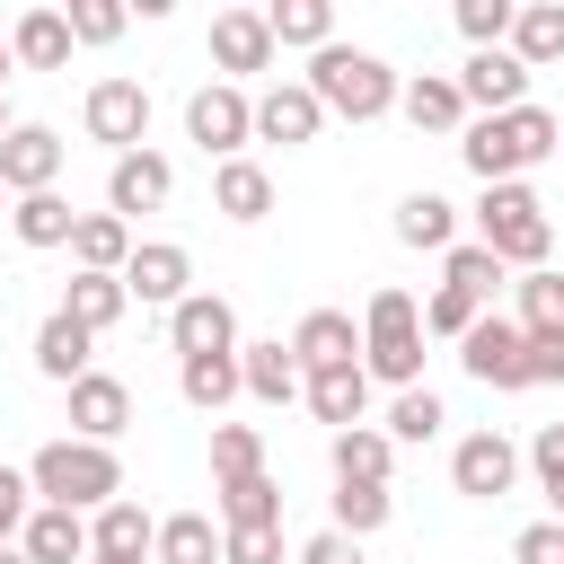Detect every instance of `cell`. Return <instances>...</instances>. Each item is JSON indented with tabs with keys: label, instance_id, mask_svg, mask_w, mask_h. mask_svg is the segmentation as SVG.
Returning a JSON list of instances; mask_svg holds the SVG:
<instances>
[{
	"label": "cell",
	"instance_id": "obj_35",
	"mask_svg": "<svg viewBox=\"0 0 564 564\" xmlns=\"http://www.w3.org/2000/svg\"><path fill=\"white\" fill-rule=\"evenodd\" d=\"M511 53H520L529 70L564 62V0H529V9L511 18Z\"/></svg>",
	"mask_w": 564,
	"mask_h": 564
},
{
	"label": "cell",
	"instance_id": "obj_44",
	"mask_svg": "<svg viewBox=\"0 0 564 564\" xmlns=\"http://www.w3.org/2000/svg\"><path fill=\"white\" fill-rule=\"evenodd\" d=\"M529 467H538V494H546V511L564 520V423H546V432L529 441Z\"/></svg>",
	"mask_w": 564,
	"mask_h": 564
},
{
	"label": "cell",
	"instance_id": "obj_21",
	"mask_svg": "<svg viewBox=\"0 0 564 564\" xmlns=\"http://www.w3.org/2000/svg\"><path fill=\"white\" fill-rule=\"evenodd\" d=\"M326 467H335V485H388L397 441H388L379 423H352V432H335V441H326Z\"/></svg>",
	"mask_w": 564,
	"mask_h": 564
},
{
	"label": "cell",
	"instance_id": "obj_29",
	"mask_svg": "<svg viewBox=\"0 0 564 564\" xmlns=\"http://www.w3.org/2000/svg\"><path fill=\"white\" fill-rule=\"evenodd\" d=\"M9 229H18V247H35V256H44V247H70L79 212H70V203H62V185H53V194H18V203H9Z\"/></svg>",
	"mask_w": 564,
	"mask_h": 564
},
{
	"label": "cell",
	"instance_id": "obj_3",
	"mask_svg": "<svg viewBox=\"0 0 564 564\" xmlns=\"http://www.w3.org/2000/svg\"><path fill=\"white\" fill-rule=\"evenodd\" d=\"M308 88H317V106L344 115V123H379V115L405 97V79H397L379 53H361V44H326V53H308Z\"/></svg>",
	"mask_w": 564,
	"mask_h": 564
},
{
	"label": "cell",
	"instance_id": "obj_39",
	"mask_svg": "<svg viewBox=\"0 0 564 564\" xmlns=\"http://www.w3.org/2000/svg\"><path fill=\"white\" fill-rule=\"evenodd\" d=\"M264 476V432L256 423H212V485Z\"/></svg>",
	"mask_w": 564,
	"mask_h": 564
},
{
	"label": "cell",
	"instance_id": "obj_25",
	"mask_svg": "<svg viewBox=\"0 0 564 564\" xmlns=\"http://www.w3.org/2000/svg\"><path fill=\"white\" fill-rule=\"evenodd\" d=\"M238 379H247L256 405H291L308 388V370L291 361V344H238Z\"/></svg>",
	"mask_w": 564,
	"mask_h": 564
},
{
	"label": "cell",
	"instance_id": "obj_49",
	"mask_svg": "<svg viewBox=\"0 0 564 564\" xmlns=\"http://www.w3.org/2000/svg\"><path fill=\"white\" fill-rule=\"evenodd\" d=\"M564 379V335H529V388H555Z\"/></svg>",
	"mask_w": 564,
	"mask_h": 564
},
{
	"label": "cell",
	"instance_id": "obj_16",
	"mask_svg": "<svg viewBox=\"0 0 564 564\" xmlns=\"http://www.w3.org/2000/svg\"><path fill=\"white\" fill-rule=\"evenodd\" d=\"M123 423H132V388H123L115 370H88V379L70 388V441H106V449H115Z\"/></svg>",
	"mask_w": 564,
	"mask_h": 564
},
{
	"label": "cell",
	"instance_id": "obj_31",
	"mask_svg": "<svg viewBox=\"0 0 564 564\" xmlns=\"http://www.w3.org/2000/svg\"><path fill=\"white\" fill-rule=\"evenodd\" d=\"M150 564H220V520L212 511H167Z\"/></svg>",
	"mask_w": 564,
	"mask_h": 564
},
{
	"label": "cell",
	"instance_id": "obj_11",
	"mask_svg": "<svg viewBox=\"0 0 564 564\" xmlns=\"http://www.w3.org/2000/svg\"><path fill=\"white\" fill-rule=\"evenodd\" d=\"M62 159H70V150H62L53 123H18V132L0 141V185H9V203H18V194H53V185H62Z\"/></svg>",
	"mask_w": 564,
	"mask_h": 564
},
{
	"label": "cell",
	"instance_id": "obj_2",
	"mask_svg": "<svg viewBox=\"0 0 564 564\" xmlns=\"http://www.w3.org/2000/svg\"><path fill=\"white\" fill-rule=\"evenodd\" d=\"M26 485H35V502H53V511H106V502L123 494V458H115L106 441H44V449L26 458Z\"/></svg>",
	"mask_w": 564,
	"mask_h": 564
},
{
	"label": "cell",
	"instance_id": "obj_34",
	"mask_svg": "<svg viewBox=\"0 0 564 564\" xmlns=\"http://www.w3.org/2000/svg\"><path fill=\"white\" fill-rule=\"evenodd\" d=\"M220 494V529H282V485L273 476H238V485H212Z\"/></svg>",
	"mask_w": 564,
	"mask_h": 564
},
{
	"label": "cell",
	"instance_id": "obj_27",
	"mask_svg": "<svg viewBox=\"0 0 564 564\" xmlns=\"http://www.w3.org/2000/svg\"><path fill=\"white\" fill-rule=\"evenodd\" d=\"M26 564H88V511H53V502H35V520H26Z\"/></svg>",
	"mask_w": 564,
	"mask_h": 564
},
{
	"label": "cell",
	"instance_id": "obj_13",
	"mask_svg": "<svg viewBox=\"0 0 564 564\" xmlns=\"http://www.w3.org/2000/svg\"><path fill=\"white\" fill-rule=\"evenodd\" d=\"M123 291H132L141 308H176V300H194V256H185L176 238H150V247H132Z\"/></svg>",
	"mask_w": 564,
	"mask_h": 564
},
{
	"label": "cell",
	"instance_id": "obj_50",
	"mask_svg": "<svg viewBox=\"0 0 564 564\" xmlns=\"http://www.w3.org/2000/svg\"><path fill=\"white\" fill-rule=\"evenodd\" d=\"M300 564H361V538H344V529H317V538L300 546Z\"/></svg>",
	"mask_w": 564,
	"mask_h": 564
},
{
	"label": "cell",
	"instance_id": "obj_10",
	"mask_svg": "<svg viewBox=\"0 0 564 564\" xmlns=\"http://www.w3.org/2000/svg\"><path fill=\"white\" fill-rule=\"evenodd\" d=\"M449 485H458L467 502H502V494L520 485V449H511L502 432H467V441L449 449Z\"/></svg>",
	"mask_w": 564,
	"mask_h": 564
},
{
	"label": "cell",
	"instance_id": "obj_17",
	"mask_svg": "<svg viewBox=\"0 0 564 564\" xmlns=\"http://www.w3.org/2000/svg\"><path fill=\"white\" fill-rule=\"evenodd\" d=\"M212 62L229 70V88H238L247 70H264V62H273V26H264V9H220V18H212Z\"/></svg>",
	"mask_w": 564,
	"mask_h": 564
},
{
	"label": "cell",
	"instance_id": "obj_42",
	"mask_svg": "<svg viewBox=\"0 0 564 564\" xmlns=\"http://www.w3.org/2000/svg\"><path fill=\"white\" fill-rule=\"evenodd\" d=\"M511 0H458V35L476 44V53H494V44H511Z\"/></svg>",
	"mask_w": 564,
	"mask_h": 564
},
{
	"label": "cell",
	"instance_id": "obj_6",
	"mask_svg": "<svg viewBox=\"0 0 564 564\" xmlns=\"http://www.w3.org/2000/svg\"><path fill=\"white\" fill-rule=\"evenodd\" d=\"M185 141H194L212 167H220V159H247V141H256V97L229 88V79L194 88V97H185Z\"/></svg>",
	"mask_w": 564,
	"mask_h": 564
},
{
	"label": "cell",
	"instance_id": "obj_9",
	"mask_svg": "<svg viewBox=\"0 0 564 564\" xmlns=\"http://www.w3.org/2000/svg\"><path fill=\"white\" fill-rule=\"evenodd\" d=\"M167 344H176V361L238 352V308H229L220 291H194V300H176V308H167Z\"/></svg>",
	"mask_w": 564,
	"mask_h": 564
},
{
	"label": "cell",
	"instance_id": "obj_5",
	"mask_svg": "<svg viewBox=\"0 0 564 564\" xmlns=\"http://www.w3.org/2000/svg\"><path fill=\"white\" fill-rule=\"evenodd\" d=\"M476 247H494L511 273H546L555 220H546V203H538L529 185H485V194H476Z\"/></svg>",
	"mask_w": 564,
	"mask_h": 564
},
{
	"label": "cell",
	"instance_id": "obj_47",
	"mask_svg": "<svg viewBox=\"0 0 564 564\" xmlns=\"http://www.w3.org/2000/svg\"><path fill=\"white\" fill-rule=\"evenodd\" d=\"M220 564H282V529H220Z\"/></svg>",
	"mask_w": 564,
	"mask_h": 564
},
{
	"label": "cell",
	"instance_id": "obj_4",
	"mask_svg": "<svg viewBox=\"0 0 564 564\" xmlns=\"http://www.w3.org/2000/svg\"><path fill=\"white\" fill-rule=\"evenodd\" d=\"M361 370L388 379L397 397L423 388V308H414L397 282H379V291L361 300Z\"/></svg>",
	"mask_w": 564,
	"mask_h": 564
},
{
	"label": "cell",
	"instance_id": "obj_33",
	"mask_svg": "<svg viewBox=\"0 0 564 564\" xmlns=\"http://www.w3.org/2000/svg\"><path fill=\"white\" fill-rule=\"evenodd\" d=\"M247 379H238V352H212V361H176V397L194 405V414H212L220 423V405L238 397Z\"/></svg>",
	"mask_w": 564,
	"mask_h": 564
},
{
	"label": "cell",
	"instance_id": "obj_18",
	"mask_svg": "<svg viewBox=\"0 0 564 564\" xmlns=\"http://www.w3.org/2000/svg\"><path fill=\"white\" fill-rule=\"evenodd\" d=\"M300 397H308V414H317L326 432H352V423L370 414V370H361V361H335V370H308V388H300Z\"/></svg>",
	"mask_w": 564,
	"mask_h": 564
},
{
	"label": "cell",
	"instance_id": "obj_41",
	"mask_svg": "<svg viewBox=\"0 0 564 564\" xmlns=\"http://www.w3.org/2000/svg\"><path fill=\"white\" fill-rule=\"evenodd\" d=\"M388 511H397V494H388V485H335V520H326V529L370 538V529H388Z\"/></svg>",
	"mask_w": 564,
	"mask_h": 564
},
{
	"label": "cell",
	"instance_id": "obj_48",
	"mask_svg": "<svg viewBox=\"0 0 564 564\" xmlns=\"http://www.w3.org/2000/svg\"><path fill=\"white\" fill-rule=\"evenodd\" d=\"M511 564H564V520H529L511 538Z\"/></svg>",
	"mask_w": 564,
	"mask_h": 564
},
{
	"label": "cell",
	"instance_id": "obj_43",
	"mask_svg": "<svg viewBox=\"0 0 564 564\" xmlns=\"http://www.w3.org/2000/svg\"><path fill=\"white\" fill-rule=\"evenodd\" d=\"M476 317H485V308H476L467 291H449V282L423 300V335H449V344H467V326H476Z\"/></svg>",
	"mask_w": 564,
	"mask_h": 564
},
{
	"label": "cell",
	"instance_id": "obj_51",
	"mask_svg": "<svg viewBox=\"0 0 564 564\" xmlns=\"http://www.w3.org/2000/svg\"><path fill=\"white\" fill-rule=\"evenodd\" d=\"M9 70H18V53H9V35H0V88H9Z\"/></svg>",
	"mask_w": 564,
	"mask_h": 564
},
{
	"label": "cell",
	"instance_id": "obj_8",
	"mask_svg": "<svg viewBox=\"0 0 564 564\" xmlns=\"http://www.w3.org/2000/svg\"><path fill=\"white\" fill-rule=\"evenodd\" d=\"M79 123H88V141H106L115 159H123V150H150V88H141V79H97V88L79 97Z\"/></svg>",
	"mask_w": 564,
	"mask_h": 564
},
{
	"label": "cell",
	"instance_id": "obj_54",
	"mask_svg": "<svg viewBox=\"0 0 564 564\" xmlns=\"http://www.w3.org/2000/svg\"><path fill=\"white\" fill-rule=\"evenodd\" d=\"M0 564H26V546H0Z\"/></svg>",
	"mask_w": 564,
	"mask_h": 564
},
{
	"label": "cell",
	"instance_id": "obj_36",
	"mask_svg": "<svg viewBox=\"0 0 564 564\" xmlns=\"http://www.w3.org/2000/svg\"><path fill=\"white\" fill-rule=\"evenodd\" d=\"M264 26H273V53H282V44H308V53L335 44V9H326V0H273Z\"/></svg>",
	"mask_w": 564,
	"mask_h": 564
},
{
	"label": "cell",
	"instance_id": "obj_28",
	"mask_svg": "<svg viewBox=\"0 0 564 564\" xmlns=\"http://www.w3.org/2000/svg\"><path fill=\"white\" fill-rule=\"evenodd\" d=\"M123 308H132L123 273H70V282H62V317H70V326H88V335H106Z\"/></svg>",
	"mask_w": 564,
	"mask_h": 564
},
{
	"label": "cell",
	"instance_id": "obj_1",
	"mask_svg": "<svg viewBox=\"0 0 564 564\" xmlns=\"http://www.w3.org/2000/svg\"><path fill=\"white\" fill-rule=\"evenodd\" d=\"M564 150V123L546 115V106H511V115H476L467 132H458V159H467V176L476 185H520L538 159H555Z\"/></svg>",
	"mask_w": 564,
	"mask_h": 564
},
{
	"label": "cell",
	"instance_id": "obj_12",
	"mask_svg": "<svg viewBox=\"0 0 564 564\" xmlns=\"http://www.w3.org/2000/svg\"><path fill=\"white\" fill-rule=\"evenodd\" d=\"M317 132H326V106H317V88H308V79H273V88L256 97V141L308 150Z\"/></svg>",
	"mask_w": 564,
	"mask_h": 564
},
{
	"label": "cell",
	"instance_id": "obj_26",
	"mask_svg": "<svg viewBox=\"0 0 564 564\" xmlns=\"http://www.w3.org/2000/svg\"><path fill=\"white\" fill-rule=\"evenodd\" d=\"M150 546H159V520L132 494H115L106 511H88V555H150Z\"/></svg>",
	"mask_w": 564,
	"mask_h": 564
},
{
	"label": "cell",
	"instance_id": "obj_20",
	"mask_svg": "<svg viewBox=\"0 0 564 564\" xmlns=\"http://www.w3.org/2000/svg\"><path fill=\"white\" fill-rule=\"evenodd\" d=\"M132 220H115V212H79V229H70V273H123L132 264Z\"/></svg>",
	"mask_w": 564,
	"mask_h": 564
},
{
	"label": "cell",
	"instance_id": "obj_24",
	"mask_svg": "<svg viewBox=\"0 0 564 564\" xmlns=\"http://www.w3.org/2000/svg\"><path fill=\"white\" fill-rule=\"evenodd\" d=\"M88 344H97V335H88V326H70V317L53 308V317L35 326V344H26V352H35V370H44L53 388H79V379H88Z\"/></svg>",
	"mask_w": 564,
	"mask_h": 564
},
{
	"label": "cell",
	"instance_id": "obj_32",
	"mask_svg": "<svg viewBox=\"0 0 564 564\" xmlns=\"http://www.w3.org/2000/svg\"><path fill=\"white\" fill-rule=\"evenodd\" d=\"M9 53H18L26 70H62V62H70V18H62V9H26V18L9 26Z\"/></svg>",
	"mask_w": 564,
	"mask_h": 564
},
{
	"label": "cell",
	"instance_id": "obj_30",
	"mask_svg": "<svg viewBox=\"0 0 564 564\" xmlns=\"http://www.w3.org/2000/svg\"><path fill=\"white\" fill-rule=\"evenodd\" d=\"M397 238H405V247L449 256V247H458V203H449V194H432V185H423V194H405V203H397Z\"/></svg>",
	"mask_w": 564,
	"mask_h": 564
},
{
	"label": "cell",
	"instance_id": "obj_22",
	"mask_svg": "<svg viewBox=\"0 0 564 564\" xmlns=\"http://www.w3.org/2000/svg\"><path fill=\"white\" fill-rule=\"evenodd\" d=\"M397 106H405V123H414V132H467V97H458V79H449V70H414Z\"/></svg>",
	"mask_w": 564,
	"mask_h": 564
},
{
	"label": "cell",
	"instance_id": "obj_37",
	"mask_svg": "<svg viewBox=\"0 0 564 564\" xmlns=\"http://www.w3.org/2000/svg\"><path fill=\"white\" fill-rule=\"evenodd\" d=\"M502 273H511V264H502L494 247H476V238H458V247L441 256V282H449V291H467L476 308H485V300L502 291Z\"/></svg>",
	"mask_w": 564,
	"mask_h": 564
},
{
	"label": "cell",
	"instance_id": "obj_19",
	"mask_svg": "<svg viewBox=\"0 0 564 564\" xmlns=\"http://www.w3.org/2000/svg\"><path fill=\"white\" fill-rule=\"evenodd\" d=\"M291 361H300V370H335V361H361V326H352L344 308H308V317L291 326Z\"/></svg>",
	"mask_w": 564,
	"mask_h": 564
},
{
	"label": "cell",
	"instance_id": "obj_7",
	"mask_svg": "<svg viewBox=\"0 0 564 564\" xmlns=\"http://www.w3.org/2000/svg\"><path fill=\"white\" fill-rule=\"evenodd\" d=\"M458 361H467V379L476 388H529V335H520V317H502V308H485L476 326H467V344H458Z\"/></svg>",
	"mask_w": 564,
	"mask_h": 564
},
{
	"label": "cell",
	"instance_id": "obj_45",
	"mask_svg": "<svg viewBox=\"0 0 564 564\" xmlns=\"http://www.w3.org/2000/svg\"><path fill=\"white\" fill-rule=\"evenodd\" d=\"M26 520H35V485H26V467H0V546H18Z\"/></svg>",
	"mask_w": 564,
	"mask_h": 564
},
{
	"label": "cell",
	"instance_id": "obj_40",
	"mask_svg": "<svg viewBox=\"0 0 564 564\" xmlns=\"http://www.w3.org/2000/svg\"><path fill=\"white\" fill-rule=\"evenodd\" d=\"M511 291H520V335H564V273L555 264L546 273H520Z\"/></svg>",
	"mask_w": 564,
	"mask_h": 564
},
{
	"label": "cell",
	"instance_id": "obj_53",
	"mask_svg": "<svg viewBox=\"0 0 564 564\" xmlns=\"http://www.w3.org/2000/svg\"><path fill=\"white\" fill-rule=\"evenodd\" d=\"M9 132H18V123H9V97H0V141H9Z\"/></svg>",
	"mask_w": 564,
	"mask_h": 564
},
{
	"label": "cell",
	"instance_id": "obj_14",
	"mask_svg": "<svg viewBox=\"0 0 564 564\" xmlns=\"http://www.w3.org/2000/svg\"><path fill=\"white\" fill-rule=\"evenodd\" d=\"M458 97H467L476 115H511V106H529V62H520L511 44H494V53H467V70H458Z\"/></svg>",
	"mask_w": 564,
	"mask_h": 564
},
{
	"label": "cell",
	"instance_id": "obj_46",
	"mask_svg": "<svg viewBox=\"0 0 564 564\" xmlns=\"http://www.w3.org/2000/svg\"><path fill=\"white\" fill-rule=\"evenodd\" d=\"M62 18H70V44H115L123 35V9L115 0H70Z\"/></svg>",
	"mask_w": 564,
	"mask_h": 564
},
{
	"label": "cell",
	"instance_id": "obj_15",
	"mask_svg": "<svg viewBox=\"0 0 564 564\" xmlns=\"http://www.w3.org/2000/svg\"><path fill=\"white\" fill-rule=\"evenodd\" d=\"M176 194V167L159 159V150H123L115 167H106V212L115 220H132V212H159Z\"/></svg>",
	"mask_w": 564,
	"mask_h": 564
},
{
	"label": "cell",
	"instance_id": "obj_23",
	"mask_svg": "<svg viewBox=\"0 0 564 564\" xmlns=\"http://www.w3.org/2000/svg\"><path fill=\"white\" fill-rule=\"evenodd\" d=\"M212 212L238 220V229L264 220V212H273V176H264L256 159H220V167H212Z\"/></svg>",
	"mask_w": 564,
	"mask_h": 564
},
{
	"label": "cell",
	"instance_id": "obj_52",
	"mask_svg": "<svg viewBox=\"0 0 564 564\" xmlns=\"http://www.w3.org/2000/svg\"><path fill=\"white\" fill-rule=\"evenodd\" d=\"M88 564H150V555H88Z\"/></svg>",
	"mask_w": 564,
	"mask_h": 564
},
{
	"label": "cell",
	"instance_id": "obj_38",
	"mask_svg": "<svg viewBox=\"0 0 564 564\" xmlns=\"http://www.w3.org/2000/svg\"><path fill=\"white\" fill-rule=\"evenodd\" d=\"M441 423H449V405H441L432 388H405V397L388 405V423H379V432H388L397 449H423V441H441Z\"/></svg>",
	"mask_w": 564,
	"mask_h": 564
},
{
	"label": "cell",
	"instance_id": "obj_55",
	"mask_svg": "<svg viewBox=\"0 0 564 564\" xmlns=\"http://www.w3.org/2000/svg\"><path fill=\"white\" fill-rule=\"evenodd\" d=\"M0 212H9V185H0Z\"/></svg>",
	"mask_w": 564,
	"mask_h": 564
}]
</instances>
